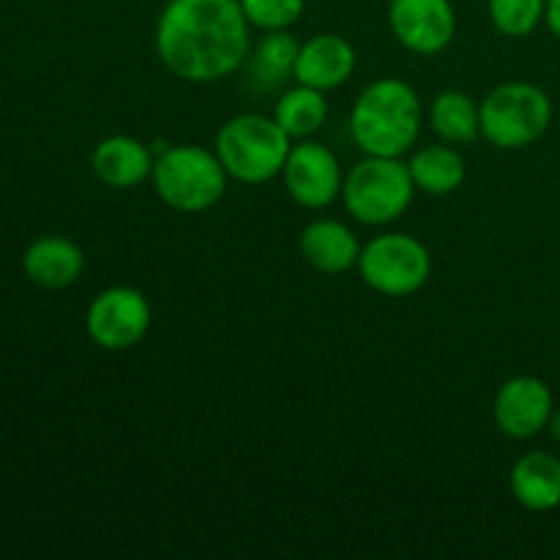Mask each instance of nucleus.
Wrapping results in <instances>:
<instances>
[{"label":"nucleus","mask_w":560,"mask_h":560,"mask_svg":"<svg viewBox=\"0 0 560 560\" xmlns=\"http://www.w3.org/2000/svg\"><path fill=\"white\" fill-rule=\"evenodd\" d=\"M249 20L241 0H167L156 20V55L191 85L228 80L246 63Z\"/></svg>","instance_id":"obj_1"},{"label":"nucleus","mask_w":560,"mask_h":560,"mask_svg":"<svg viewBox=\"0 0 560 560\" xmlns=\"http://www.w3.org/2000/svg\"><path fill=\"white\" fill-rule=\"evenodd\" d=\"M421 131L419 93L397 77L370 82L350 109V137L366 156H402Z\"/></svg>","instance_id":"obj_2"},{"label":"nucleus","mask_w":560,"mask_h":560,"mask_svg":"<svg viewBox=\"0 0 560 560\" xmlns=\"http://www.w3.org/2000/svg\"><path fill=\"white\" fill-rule=\"evenodd\" d=\"M228 170L217 151L178 142L153 159V189L159 200L178 213L211 211L228 189Z\"/></svg>","instance_id":"obj_3"},{"label":"nucleus","mask_w":560,"mask_h":560,"mask_svg":"<svg viewBox=\"0 0 560 560\" xmlns=\"http://www.w3.org/2000/svg\"><path fill=\"white\" fill-rule=\"evenodd\" d=\"M290 148L293 140L288 131L273 120V115L268 118L260 113H241L224 120L213 142L219 162L230 178L241 184H266L282 175Z\"/></svg>","instance_id":"obj_4"},{"label":"nucleus","mask_w":560,"mask_h":560,"mask_svg":"<svg viewBox=\"0 0 560 560\" xmlns=\"http://www.w3.org/2000/svg\"><path fill=\"white\" fill-rule=\"evenodd\" d=\"M481 137L503 151H520L547 135L552 102L534 82H501L479 104Z\"/></svg>","instance_id":"obj_5"},{"label":"nucleus","mask_w":560,"mask_h":560,"mask_svg":"<svg viewBox=\"0 0 560 560\" xmlns=\"http://www.w3.org/2000/svg\"><path fill=\"white\" fill-rule=\"evenodd\" d=\"M416 195L408 164L397 156H364L342 184L345 208L370 228H383L402 217Z\"/></svg>","instance_id":"obj_6"},{"label":"nucleus","mask_w":560,"mask_h":560,"mask_svg":"<svg viewBox=\"0 0 560 560\" xmlns=\"http://www.w3.org/2000/svg\"><path fill=\"white\" fill-rule=\"evenodd\" d=\"M359 273L366 288L388 299L413 295L430 282L432 257L419 238L405 233H381L361 246Z\"/></svg>","instance_id":"obj_7"},{"label":"nucleus","mask_w":560,"mask_h":560,"mask_svg":"<svg viewBox=\"0 0 560 560\" xmlns=\"http://www.w3.org/2000/svg\"><path fill=\"white\" fill-rule=\"evenodd\" d=\"M151 328V304L145 295L129 284L102 290L91 301L85 315V331L96 348L120 353L135 348Z\"/></svg>","instance_id":"obj_8"},{"label":"nucleus","mask_w":560,"mask_h":560,"mask_svg":"<svg viewBox=\"0 0 560 560\" xmlns=\"http://www.w3.org/2000/svg\"><path fill=\"white\" fill-rule=\"evenodd\" d=\"M282 180L301 208L320 211L342 195L345 175L331 148L315 140H295L282 167Z\"/></svg>","instance_id":"obj_9"},{"label":"nucleus","mask_w":560,"mask_h":560,"mask_svg":"<svg viewBox=\"0 0 560 560\" xmlns=\"http://www.w3.org/2000/svg\"><path fill=\"white\" fill-rule=\"evenodd\" d=\"M388 25L405 49L438 55L457 36V11L452 0H392Z\"/></svg>","instance_id":"obj_10"},{"label":"nucleus","mask_w":560,"mask_h":560,"mask_svg":"<svg viewBox=\"0 0 560 560\" xmlns=\"http://www.w3.org/2000/svg\"><path fill=\"white\" fill-rule=\"evenodd\" d=\"M552 410L556 402L547 383L534 375H517L498 388L492 419L512 441H530L547 430Z\"/></svg>","instance_id":"obj_11"},{"label":"nucleus","mask_w":560,"mask_h":560,"mask_svg":"<svg viewBox=\"0 0 560 560\" xmlns=\"http://www.w3.org/2000/svg\"><path fill=\"white\" fill-rule=\"evenodd\" d=\"M355 71V49L337 33H317L299 47L293 80L328 93L342 88Z\"/></svg>","instance_id":"obj_12"},{"label":"nucleus","mask_w":560,"mask_h":560,"mask_svg":"<svg viewBox=\"0 0 560 560\" xmlns=\"http://www.w3.org/2000/svg\"><path fill=\"white\" fill-rule=\"evenodd\" d=\"M153 151L140 142L137 137L129 135H113L104 137L96 148H93L91 167L102 184L109 189H135V186L145 184L153 173Z\"/></svg>","instance_id":"obj_13"},{"label":"nucleus","mask_w":560,"mask_h":560,"mask_svg":"<svg viewBox=\"0 0 560 560\" xmlns=\"http://www.w3.org/2000/svg\"><path fill=\"white\" fill-rule=\"evenodd\" d=\"M22 271L33 284L47 290L71 288L85 271V255L80 246L60 235L36 238L22 255Z\"/></svg>","instance_id":"obj_14"},{"label":"nucleus","mask_w":560,"mask_h":560,"mask_svg":"<svg viewBox=\"0 0 560 560\" xmlns=\"http://www.w3.org/2000/svg\"><path fill=\"white\" fill-rule=\"evenodd\" d=\"M304 260L320 273H345L359 266L361 244L348 224L337 219H315L299 238Z\"/></svg>","instance_id":"obj_15"},{"label":"nucleus","mask_w":560,"mask_h":560,"mask_svg":"<svg viewBox=\"0 0 560 560\" xmlns=\"http://www.w3.org/2000/svg\"><path fill=\"white\" fill-rule=\"evenodd\" d=\"M509 487L528 512H552L560 506V459L550 452H528L514 463Z\"/></svg>","instance_id":"obj_16"},{"label":"nucleus","mask_w":560,"mask_h":560,"mask_svg":"<svg viewBox=\"0 0 560 560\" xmlns=\"http://www.w3.org/2000/svg\"><path fill=\"white\" fill-rule=\"evenodd\" d=\"M301 44L288 31H266L260 44L246 55V80L257 91H271L293 80Z\"/></svg>","instance_id":"obj_17"},{"label":"nucleus","mask_w":560,"mask_h":560,"mask_svg":"<svg viewBox=\"0 0 560 560\" xmlns=\"http://www.w3.org/2000/svg\"><path fill=\"white\" fill-rule=\"evenodd\" d=\"M410 178L416 189L432 197H446L457 191L465 180V159L457 148L424 145L410 156Z\"/></svg>","instance_id":"obj_18"},{"label":"nucleus","mask_w":560,"mask_h":560,"mask_svg":"<svg viewBox=\"0 0 560 560\" xmlns=\"http://www.w3.org/2000/svg\"><path fill=\"white\" fill-rule=\"evenodd\" d=\"M328 118L326 93L317 88L301 85L295 82L293 88L282 93L273 104V120L288 131L290 140H310L312 135L323 129Z\"/></svg>","instance_id":"obj_19"},{"label":"nucleus","mask_w":560,"mask_h":560,"mask_svg":"<svg viewBox=\"0 0 560 560\" xmlns=\"http://www.w3.org/2000/svg\"><path fill=\"white\" fill-rule=\"evenodd\" d=\"M430 126L448 145H468L481 135L479 104L463 91L438 93L430 107Z\"/></svg>","instance_id":"obj_20"},{"label":"nucleus","mask_w":560,"mask_h":560,"mask_svg":"<svg viewBox=\"0 0 560 560\" xmlns=\"http://www.w3.org/2000/svg\"><path fill=\"white\" fill-rule=\"evenodd\" d=\"M547 0H487L490 22L501 36L525 38L545 22Z\"/></svg>","instance_id":"obj_21"},{"label":"nucleus","mask_w":560,"mask_h":560,"mask_svg":"<svg viewBox=\"0 0 560 560\" xmlns=\"http://www.w3.org/2000/svg\"><path fill=\"white\" fill-rule=\"evenodd\" d=\"M306 0H241L246 20L257 31H288L301 20Z\"/></svg>","instance_id":"obj_22"},{"label":"nucleus","mask_w":560,"mask_h":560,"mask_svg":"<svg viewBox=\"0 0 560 560\" xmlns=\"http://www.w3.org/2000/svg\"><path fill=\"white\" fill-rule=\"evenodd\" d=\"M545 22H547V27H550V31L560 38V0H547Z\"/></svg>","instance_id":"obj_23"},{"label":"nucleus","mask_w":560,"mask_h":560,"mask_svg":"<svg viewBox=\"0 0 560 560\" xmlns=\"http://www.w3.org/2000/svg\"><path fill=\"white\" fill-rule=\"evenodd\" d=\"M547 432H550V435H552V441L560 443V410H552L550 424H547Z\"/></svg>","instance_id":"obj_24"}]
</instances>
